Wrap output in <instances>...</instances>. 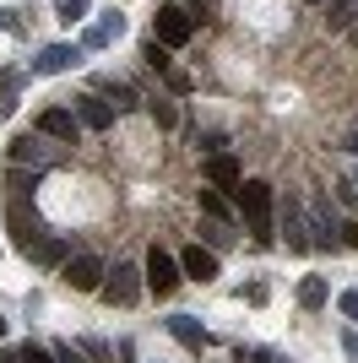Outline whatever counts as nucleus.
Listing matches in <instances>:
<instances>
[{
	"instance_id": "1",
	"label": "nucleus",
	"mask_w": 358,
	"mask_h": 363,
	"mask_svg": "<svg viewBox=\"0 0 358 363\" xmlns=\"http://www.w3.org/2000/svg\"><path fill=\"white\" fill-rule=\"evenodd\" d=\"M234 196H239V212H244L250 233H255L261 244H271V233H277V206H271V184H266V179H244Z\"/></svg>"
},
{
	"instance_id": "2",
	"label": "nucleus",
	"mask_w": 358,
	"mask_h": 363,
	"mask_svg": "<svg viewBox=\"0 0 358 363\" xmlns=\"http://www.w3.org/2000/svg\"><path fill=\"white\" fill-rule=\"evenodd\" d=\"M6 157H11V168H38V174H44V168L60 157V147L44 136V130H33V136H16Z\"/></svg>"
},
{
	"instance_id": "3",
	"label": "nucleus",
	"mask_w": 358,
	"mask_h": 363,
	"mask_svg": "<svg viewBox=\"0 0 358 363\" xmlns=\"http://www.w3.org/2000/svg\"><path fill=\"white\" fill-rule=\"evenodd\" d=\"M190 33H195V16L185 11V6H163V11H158V22H152V38H158L163 49L190 44Z\"/></svg>"
},
{
	"instance_id": "4",
	"label": "nucleus",
	"mask_w": 358,
	"mask_h": 363,
	"mask_svg": "<svg viewBox=\"0 0 358 363\" xmlns=\"http://www.w3.org/2000/svg\"><path fill=\"white\" fill-rule=\"evenodd\" d=\"M104 260L98 255H71L65 260V282H71V293H104Z\"/></svg>"
},
{
	"instance_id": "5",
	"label": "nucleus",
	"mask_w": 358,
	"mask_h": 363,
	"mask_svg": "<svg viewBox=\"0 0 358 363\" xmlns=\"http://www.w3.org/2000/svg\"><path fill=\"white\" fill-rule=\"evenodd\" d=\"M179 272H185V266H179L168 250H158V244H152V255H147V288L158 293V298H168V293L179 288Z\"/></svg>"
},
{
	"instance_id": "6",
	"label": "nucleus",
	"mask_w": 358,
	"mask_h": 363,
	"mask_svg": "<svg viewBox=\"0 0 358 363\" xmlns=\"http://www.w3.org/2000/svg\"><path fill=\"white\" fill-rule=\"evenodd\" d=\"M141 277H147V272H136V266L119 260L114 272H109V282H104V303H119V309L136 303V298H141Z\"/></svg>"
},
{
	"instance_id": "7",
	"label": "nucleus",
	"mask_w": 358,
	"mask_h": 363,
	"mask_svg": "<svg viewBox=\"0 0 358 363\" xmlns=\"http://www.w3.org/2000/svg\"><path fill=\"white\" fill-rule=\"evenodd\" d=\"M38 130H44L49 141H65V147H76V130H82V120H76L71 108H44V114H38Z\"/></svg>"
},
{
	"instance_id": "8",
	"label": "nucleus",
	"mask_w": 358,
	"mask_h": 363,
	"mask_svg": "<svg viewBox=\"0 0 358 363\" xmlns=\"http://www.w3.org/2000/svg\"><path fill=\"white\" fill-rule=\"evenodd\" d=\"M11 239H16V250H22V255H33V250H38V244H44L49 233H44V223H38L33 212L11 206Z\"/></svg>"
},
{
	"instance_id": "9",
	"label": "nucleus",
	"mask_w": 358,
	"mask_h": 363,
	"mask_svg": "<svg viewBox=\"0 0 358 363\" xmlns=\"http://www.w3.org/2000/svg\"><path fill=\"white\" fill-rule=\"evenodd\" d=\"M71 65H82V49L76 44H49V49H38L33 71L38 76H60V71H71Z\"/></svg>"
},
{
	"instance_id": "10",
	"label": "nucleus",
	"mask_w": 358,
	"mask_h": 363,
	"mask_svg": "<svg viewBox=\"0 0 358 363\" xmlns=\"http://www.w3.org/2000/svg\"><path fill=\"white\" fill-rule=\"evenodd\" d=\"M207 179L217 184V190H239L244 174H239V163L228 157V152H212V157H207Z\"/></svg>"
},
{
	"instance_id": "11",
	"label": "nucleus",
	"mask_w": 358,
	"mask_h": 363,
	"mask_svg": "<svg viewBox=\"0 0 358 363\" xmlns=\"http://www.w3.org/2000/svg\"><path fill=\"white\" fill-rule=\"evenodd\" d=\"M179 266H185V277H195V282H212V277H217V255L201 250V244H190V250L179 255Z\"/></svg>"
},
{
	"instance_id": "12",
	"label": "nucleus",
	"mask_w": 358,
	"mask_h": 363,
	"mask_svg": "<svg viewBox=\"0 0 358 363\" xmlns=\"http://www.w3.org/2000/svg\"><path fill=\"white\" fill-rule=\"evenodd\" d=\"M283 233H288V250H315V244H310V228H304V206H298V201H288V206H283Z\"/></svg>"
},
{
	"instance_id": "13",
	"label": "nucleus",
	"mask_w": 358,
	"mask_h": 363,
	"mask_svg": "<svg viewBox=\"0 0 358 363\" xmlns=\"http://www.w3.org/2000/svg\"><path fill=\"white\" fill-rule=\"evenodd\" d=\"M76 120L87 125V130H109V120H114V108H109L104 98H76Z\"/></svg>"
},
{
	"instance_id": "14",
	"label": "nucleus",
	"mask_w": 358,
	"mask_h": 363,
	"mask_svg": "<svg viewBox=\"0 0 358 363\" xmlns=\"http://www.w3.org/2000/svg\"><path fill=\"white\" fill-rule=\"evenodd\" d=\"M119 33H125V16H119V11H109L104 22H98V28H87V33H82V49H104L109 38H119Z\"/></svg>"
},
{
	"instance_id": "15",
	"label": "nucleus",
	"mask_w": 358,
	"mask_h": 363,
	"mask_svg": "<svg viewBox=\"0 0 358 363\" xmlns=\"http://www.w3.org/2000/svg\"><path fill=\"white\" fill-rule=\"evenodd\" d=\"M168 331H174V336H179V342H185V347H190V352H201V347H207V342H212V336L201 331V325H195L190 315H174V320H168Z\"/></svg>"
},
{
	"instance_id": "16",
	"label": "nucleus",
	"mask_w": 358,
	"mask_h": 363,
	"mask_svg": "<svg viewBox=\"0 0 358 363\" xmlns=\"http://www.w3.org/2000/svg\"><path fill=\"white\" fill-rule=\"evenodd\" d=\"M353 16H358V0H331L326 28H331V33H347V28H353Z\"/></svg>"
},
{
	"instance_id": "17",
	"label": "nucleus",
	"mask_w": 358,
	"mask_h": 363,
	"mask_svg": "<svg viewBox=\"0 0 358 363\" xmlns=\"http://www.w3.org/2000/svg\"><path fill=\"white\" fill-rule=\"evenodd\" d=\"M201 239H207V250H212V255H217V250H228V244H234V233H228V223H217V217H207V223H201Z\"/></svg>"
},
{
	"instance_id": "18",
	"label": "nucleus",
	"mask_w": 358,
	"mask_h": 363,
	"mask_svg": "<svg viewBox=\"0 0 358 363\" xmlns=\"http://www.w3.org/2000/svg\"><path fill=\"white\" fill-rule=\"evenodd\" d=\"M298 303H304V309H320V303H326V277H304V282H298Z\"/></svg>"
},
{
	"instance_id": "19",
	"label": "nucleus",
	"mask_w": 358,
	"mask_h": 363,
	"mask_svg": "<svg viewBox=\"0 0 358 363\" xmlns=\"http://www.w3.org/2000/svg\"><path fill=\"white\" fill-rule=\"evenodd\" d=\"M98 92H104V98H114V108H131V104H136L131 82H114V76H104V82H98Z\"/></svg>"
},
{
	"instance_id": "20",
	"label": "nucleus",
	"mask_w": 358,
	"mask_h": 363,
	"mask_svg": "<svg viewBox=\"0 0 358 363\" xmlns=\"http://www.w3.org/2000/svg\"><path fill=\"white\" fill-rule=\"evenodd\" d=\"M33 260H38V266H60V260H65V239H55V233H49V239L33 250Z\"/></svg>"
},
{
	"instance_id": "21",
	"label": "nucleus",
	"mask_w": 358,
	"mask_h": 363,
	"mask_svg": "<svg viewBox=\"0 0 358 363\" xmlns=\"http://www.w3.org/2000/svg\"><path fill=\"white\" fill-rule=\"evenodd\" d=\"M147 65H152V71H163V76H174V60H168V49L158 44V38L147 44Z\"/></svg>"
},
{
	"instance_id": "22",
	"label": "nucleus",
	"mask_w": 358,
	"mask_h": 363,
	"mask_svg": "<svg viewBox=\"0 0 358 363\" xmlns=\"http://www.w3.org/2000/svg\"><path fill=\"white\" fill-rule=\"evenodd\" d=\"M201 212L217 217V223H228V206H223V196H217V190H201Z\"/></svg>"
},
{
	"instance_id": "23",
	"label": "nucleus",
	"mask_w": 358,
	"mask_h": 363,
	"mask_svg": "<svg viewBox=\"0 0 358 363\" xmlns=\"http://www.w3.org/2000/svg\"><path fill=\"white\" fill-rule=\"evenodd\" d=\"M55 11H60V22H82V16H87V0H55Z\"/></svg>"
},
{
	"instance_id": "24",
	"label": "nucleus",
	"mask_w": 358,
	"mask_h": 363,
	"mask_svg": "<svg viewBox=\"0 0 358 363\" xmlns=\"http://www.w3.org/2000/svg\"><path fill=\"white\" fill-rule=\"evenodd\" d=\"M337 303H342V315H347V320H353V325H358V288H347V293H342V298H337Z\"/></svg>"
},
{
	"instance_id": "25",
	"label": "nucleus",
	"mask_w": 358,
	"mask_h": 363,
	"mask_svg": "<svg viewBox=\"0 0 358 363\" xmlns=\"http://www.w3.org/2000/svg\"><path fill=\"white\" fill-rule=\"evenodd\" d=\"M147 108H152V120L163 125V130H168V125H174V104H147Z\"/></svg>"
},
{
	"instance_id": "26",
	"label": "nucleus",
	"mask_w": 358,
	"mask_h": 363,
	"mask_svg": "<svg viewBox=\"0 0 358 363\" xmlns=\"http://www.w3.org/2000/svg\"><path fill=\"white\" fill-rule=\"evenodd\" d=\"M55 358H60V363H87V358H82V352L71 347V342H55Z\"/></svg>"
},
{
	"instance_id": "27",
	"label": "nucleus",
	"mask_w": 358,
	"mask_h": 363,
	"mask_svg": "<svg viewBox=\"0 0 358 363\" xmlns=\"http://www.w3.org/2000/svg\"><path fill=\"white\" fill-rule=\"evenodd\" d=\"M342 201H358V168H347V179H342Z\"/></svg>"
},
{
	"instance_id": "28",
	"label": "nucleus",
	"mask_w": 358,
	"mask_h": 363,
	"mask_svg": "<svg viewBox=\"0 0 358 363\" xmlns=\"http://www.w3.org/2000/svg\"><path fill=\"white\" fill-rule=\"evenodd\" d=\"M28 363H60L55 347H28Z\"/></svg>"
},
{
	"instance_id": "29",
	"label": "nucleus",
	"mask_w": 358,
	"mask_h": 363,
	"mask_svg": "<svg viewBox=\"0 0 358 363\" xmlns=\"http://www.w3.org/2000/svg\"><path fill=\"white\" fill-rule=\"evenodd\" d=\"M337 233H342V244H347V250H358V223H342Z\"/></svg>"
},
{
	"instance_id": "30",
	"label": "nucleus",
	"mask_w": 358,
	"mask_h": 363,
	"mask_svg": "<svg viewBox=\"0 0 358 363\" xmlns=\"http://www.w3.org/2000/svg\"><path fill=\"white\" fill-rule=\"evenodd\" d=\"M0 363H28V347H6V352H0Z\"/></svg>"
},
{
	"instance_id": "31",
	"label": "nucleus",
	"mask_w": 358,
	"mask_h": 363,
	"mask_svg": "<svg viewBox=\"0 0 358 363\" xmlns=\"http://www.w3.org/2000/svg\"><path fill=\"white\" fill-rule=\"evenodd\" d=\"M347 38H353V44H358V16H353V28H347Z\"/></svg>"
},
{
	"instance_id": "32",
	"label": "nucleus",
	"mask_w": 358,
	"mask_h": 363,
	"mask_svg": "<svg viewBox=\"0 0 358 363\" xmlns=\"http://www.w3.org/2000/svg\"><path fill=\"white\" fill-rule=\"evenodd\" d=\"M0 336H6V315H0Z\"/></svg>"
},
{
	"instance_id": "33",
	"label": "nucleus",
	"mask_w": 358,
	"mask_h": 363,
	"mask_svg": "<svg viewBox=\"0 0 358 363\" xmlns=\"http://www.w3.org/2000/svg\"><path fill=\"white\" fill-rule=\"evenodd\" d=\"M261 363H271V358H261Z\"/></svg>"
},
{
	"instance_id": "34",
	"label": "nucleus",
	"mask_w": 358,
	"mask_h": 363,
	"mask_svg": "<svg viewBox=\"0 0 358 363\" xmlns=\"http://www.w3.org/2000/svg\"><path fill=\"white\" fill-rule=\"evenodd\" d=\"M310 6H315V0H310Z\"/></svg>"
}]
</instances>
